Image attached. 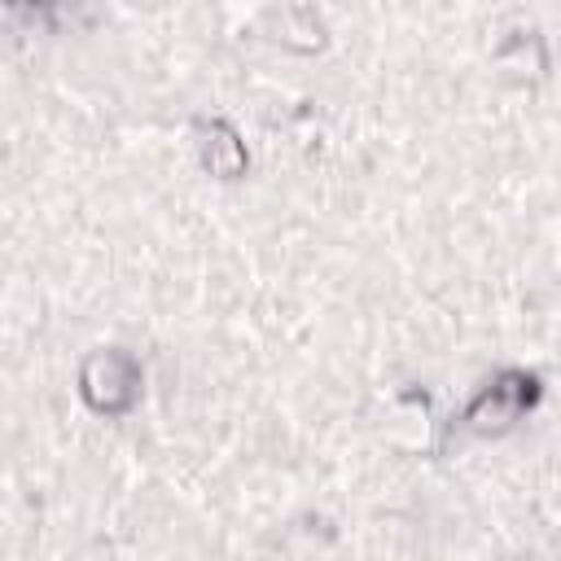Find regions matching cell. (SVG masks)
<instances>
[{
	"mask_svg": "<svg viewBox=\"0 0 561 561\" xmlns=\"http://www.w3.org/2000/svg\"><path fill=\"white\" fill-rule=\"evenodd\" d=\"M145 368L127 346H96L79 359V399L96 416H127L140 403Z\"/></svg>",
	"mask_w": 561,
	"mask_h": 561,
	"instance_id": "1",
	"label": "cell"
},
{
	"mask_svg": "<svg viewBox=\"0 0 561 561\" xmlns=\"http://www.w3.org/2000/svg\"><path fill=\"white\" fill-rule=\"evenodd\" d=\"M202 162L219 180H237L245 171V145L237 140V131L228 123H219V118L202 123Z\"/></svg>",
	"mask_w": 561,
	"mask_h": 561,
	"instance_id": "3",
	"label": "cell"
},
{
	"mask_svg": "<svg viewBox=\"0 0 561 561\" xmlns=\"http://www.w3.org/2000/svg\"><path fill=\"white\" fill-rule=\"evenodd\" d=\"M539 403V377L526 368H504L495 373L486 386H478V394L465 403L460 425L469 434H504L513 430L530 408Z\"/></svg>",
	"mask_w": 561,
	"mask_h": 561,
	"instance_id": "2",
	"label": "cell"
}]
</instances>
